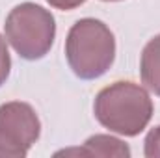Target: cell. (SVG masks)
<instances>
[{"instance_id": "cell-7", "label": "cell", "mask_w": 160, "mask_h": 158, "mask_svg": "<svg viewBox=\"0 0 160 158\" xmlns=\"http://www.w3.org/2000/svg\"><path fill=\"white\" fill-rule=\"evenodd\" d=\"M143 155L147 158H158L160 156V125L155 126V128H151L149 134L145 136Z\"/></svg>"}, {"instance_id": "cell-3", "label": "cell", "mask_w": 160, "mask_h": 158, "mask_svg": "<svg viewBox=\"0 0 160 158\" xmlns=\"http://www.w3.org/2000/svg\"><path fill=\"white\" fill-rule=\"evenodd\" d=\"M4 34L6 41L22 60L36 62L45 58L54 45L56 21L54 15L43 6L22 2L8 13Z\"/></svg>"}, {"instance_id": "cell-5", "label": "cell", "mask_w": 160, "mask_h": 158, "mask_svg": "<svg viewBox=\"0 0 160 158\" xmlns=\"http://www.w3.org/2000/svg\"><path fill=\"white\" fill-rule=\"evenodd\" d=\"M56 155H82V156H118L130 158V147L121 141L119 138H114L110 134H95L89 136L84 145L78 149H67L58 151Z\"/></svg>"}, {"instance_id": "cell-9", "label": "cell", "mask_w": 160, "mask_h": 158, "mask_svg": "<svg viewBox=\"0 0 160 158\" xmlns=\"http://www.w3.org/2000/svg\"><path fill=\"white\" fill-rule=\"evenodd\" d=\"M52 7H56V9H62V11H71V9H75V7H78L82 6L86 0H47Z\"/></svg>"}, {"instance_id": "cell-6", "label": "cell", "mask_w": 160, "mask_h": 158, "mask_svg": "<svg viewBox=\"0 0 160 158\" xmlns=\"http://www.w3.org/2000/svg\"><path fill=\"white\" fill-rule=\"evenodd\" d=\"M140 77L143 86L160 97V34L149 39L142 50Z\"/></svg>"}, {"instance_id": "cell-2", "label": "cell", "mask_w": 160, "mask_h": 158, "mask_svg": "<svg viewBox=\"0 0 160 158\" xmlns=\"http://www.w3.org/2000/svg\"><path fill=\"white\" fill-rule=\"evenodd\" d=\"M65 58L80 80L101 78L116 60L114 32L99 19H80L67 32Z\"/></svg>"}, {"instance_id": "cell-8", "label": "cell", "mask_w": 160, "mask_h": 158, "mask_svg": "<svg viewBox=\"0 0 160 158\" xmlns=\"http://www.w3.org/2000/svg\"><path fill=\"white\" fill-rule=\"evenodd\" d=\"M9 73H11V58L8 50V41L0 34V87L9 78Z\"/></svg>"}, {"instance_id": "cell-4", "label": "cell", "mask_w": 160, "mask_h": 158, "mask_svg": "<svg viewBox=\"0 0 160 158\" xmlns=\"http://www.w3.org/2000/svg\"><path fill=\"white\" fill-rule=\"evenodd\" d=\"M41 136L36 110L22 101L0 106V158H24Z\"/></svg>"}, {"instance_id": "cell-1", "label": "cell", "mask_w": 160, "mask_h": 158, "mask_svg": "<svg viewBox=\"0 0 160 158\" xmlns=\"http://www.w3.org/2000/svg\"><path fill=\"white\" fill-rule=\"evenodd\" d=\"M153 112L155 106L147 87L130 80H119L102 87L93 102L95 119L110 132L127 138L143 132Z\"/></svg>"}, {"instance_id": "cell-10", "label": "cell", "mask_w": 160, "mask_h": 158, "mask_svg": "<svg viewBox=\"0 0 160 158\" xmlns=\"http://www.w3.org/2000/svg\"><path fill=\"white\" fill-rule=\"evenodd\" d=\"M102 2H119V0H102Z\"/></svg>"}]
</instances>
